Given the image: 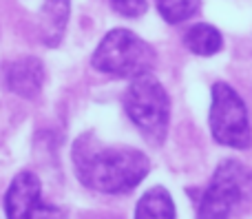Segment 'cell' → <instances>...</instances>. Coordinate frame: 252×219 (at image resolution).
I'll return each mask as SVG.
<instances>
[{"label":"cell","instance_id":"obj_2","mask_svg":"<svg viewBox=\"0 0 252 219\" xmlns=\"http://www.w3.org/2000/svg\"><path fill=\"white\" fill-rule=\"evenodd\" d=\"M124 111L146 142L159 146L166 140L170 100L166 89L151 71L135 75L133 82L128 84L124 93Z\"/></svg>","mask_w":252,"mask_h":219},{"label":"cell","instance_id":"obj_6","mask_svg":"<svg viewBox=\"0 0 252 219\" xmlns=\"http://www.w3.org/2000/svg\"><path fill=\"white\" fill-rule=\"evenodd\" d=\"M4 213L7 219H66L60 206L42 199L40 180L31 171L18 173L11 180L4 195Z\"/></svg>","mask_w":252,"mask_h":219},{"label":"cell","instance_id":"obj_12","mask_svg":"<svg viewBox=\"0 0 252 219\" xmlns=\"http://www.w3.org/2000/svg\"><path fill=\"white\" fill-rule=\"evenodd\" d=\"M111 4H113L115 11L126 18H137L142 13H146L148 9L146 0H111Z\"/></svg>","mask_w":252,"mask_h":219},{"label":"cell","instance_id":"obj_7","mask_svg":"<svg viewBox=\"0 0 252 219\" xmlns=\"http://www.w3.org/2000/svg\"><path fill=\"white\" fill-rule=\"evenodd\" d=\"M2 82L20 97H35L44 82V66L38 58H20L4 66Z\"/></svg>","mask_w":252,"mask_h":219},{"label":"cell","instance_id":"obj_4","mask_svg":"<svg viewBox=\"0 0 252 219\" xmlns=\"http://www.w3.org/2000/svg\"><path fill=\"white\" fill-rule=\"evenodd\" d=\"M252 188V171L237 159H226L217 166L208 188L201 195L197 219H230Z\"/></svg>","mask_w":252,"mask_h":219},{"label":"cell","instance_id":"obj_1","mask_svg":"<svg viewBox=\"0 0 252 219\" xmlns=\"http://www.w3.org/2000/svg\"><path fill=\"white\" fill-rule=\"evenodd\" d=\"M75 177L87 188L106 195H122L137 188L151 173L146 153L130 146H109L93 133H84L71 151Z\"/></svg>","mask_w":252,"mask_h":219},{"label":"cell","instance_id":"obj_3","mask_svg":"<svg viewBox=\"0 0 252 219\" xmlns=\"http://www.w3.org/2000/svg\"><path fill=\"white\" fill-rule=\"evenodd\" d=\"M155 49L128 29H113L93 51L91 64L100 73L115 78H135L155 66Z\"/></svg>","mask_w":252,"mask_h":219},{"label":"cell","instance_id":"obj_10","mask_svg":"<svg viewBox=\"0 0 252 219\" xmlns=\"http://www.w3.org/2000/svg\"><path fill=\"white\" fill-rule=\"evenodd\" d=\"M184 44L188 47V51H192L195 56H215V53L221 51L223 47V38L213 25H206V22H199V25H192L190 29L184 35Z\"/></svg>","mask_w":252,"mask_h":219},{"label":"cell","instance_id":"obj_9","mask_svg":"<svg viewBox=\"0 0 252 219\" xmlns=\"http://www.w3.org/2000/svg\"><path fill=\"white\" fill-rule=\"evenodd\" d=\"M175 202L164 186L146 190L135 208V219H175Z\"/></svg>","mask_w":252,"mask_h":219},{"label":"cell","instance_id":"obj_5","mask_svg":"<svg viewBox=\"0 0 252 219\" xmlns=\"http://www.w3.org/2000/svg\"><path fill=\"white\" fill-rule=\"evenodd\" d=\"M210 133L221 146L246 151L252 144L248 109L241 95L226 82L213 84L210 104Z\"/></svg>","mask_w":252,"mask_h":219},{"label":"cell","instance_id":"obj_11","mask_svg":"<svg viewBox=\"0 0 252 219\" xmlns=\"http://www.w3.org/2000/svg\"><path fill=\"white\" fill-rule=\"evenodd\" d=\"M155 4L166 22L179 25L199 11L201 0H155Z\"/></svg>","mask_w":252,"mask_h":219},{"label":"cell","instance_id":"obj_8","mask_svg":"<svg viewBox=\"0 0 252 219\" xmlns=\"http://www.w3.org/2000/svg\"><path fill=\"white\" fill-rule=\"evenodd\" d=\"M71 0H47L40 13V25H42V40L49 47H56L62 40L66 20H69Z\"/></svg>","mask_w":252,"mask_h":219}]
</instances>
